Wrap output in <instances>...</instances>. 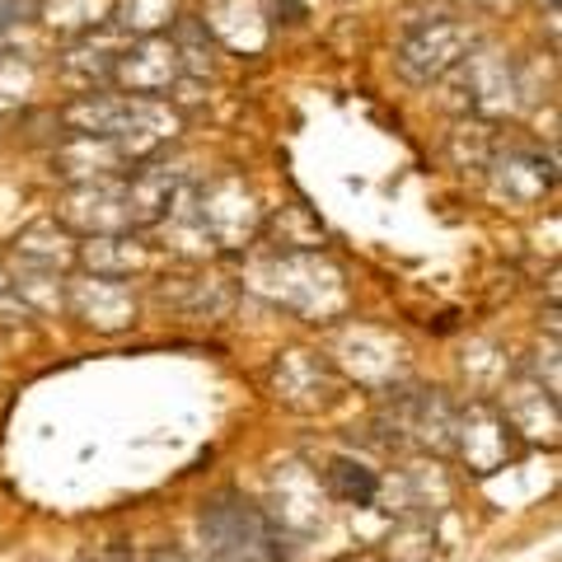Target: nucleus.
Instances as JSON below:
<instances>
[{"label": "nucleus", "instance_id": "1", "mask_svg": "<svg viewBox=\"0 0 562 562\" xmlns=\"http://www.w3.org/2000/svg\"><path fill=\"white\" fill-rule=\"evenodd\" d=\"M202 543L206 562H281L277 525L239 492H221L202 512Z\"/></svg>", "mask_w": 562, "mask_h": 562}, {"label": "nucleus", "instance_id": "2", "mask_svg": "<svg viewBox=\"0 0 562 562\" xmlns=\"http://www.w3.org/2000/svg\"><path fill=\"white\" fill-rule=\"evenodd\" d=\"M192 231L202 235L206 249H244L262 231V206L254 188L239 173H221L211 179L198 202H192Z\"/></svg>", "mask_w": 562, "mask_h": 562}, {"label": "nucleus", "instance_id": "3", "mask_svg": "<svg viewBox=\"0 0 562 562\" xmlns=\"http://www.w3.org/2000/svg\"><path fill=\"white\" fill-rule=\"evenodd\" d=\"M380 441L390 450L446 454L454 436V403L441 390H394L390 413L380 417Z\"/></svg>", "mask_w": 562, "mask_h": 562}, {"label": "nucleus", "instance_id": "4", "mask_svg": "<svg viewBox=\"0 0 562 562\" xmlns=\"http://www.w3.org/2000/svg\"><path fill=\"white\" fill-rule=\"evenodd\" d=\"M441 80H454L469 117H502L520 103V66L512 57H502L497 47L473 43Z\"/></svg>", "mask_w": 562, "mask_h": 562}, {"label": "nucleus", "instance_id": "5", "mask_svg": "<svg viewBox=\"0 0 562 562\" xmlns=\"http://www.w3.org/2000/svg\"><path fill=\"white\" fill-rule=\"evenodd\" d=\"M473 43H479V38H473V29L464 20H454V14H431V20L403 29L394 61L403 70V80L436 85Z\"/></svg>", "mask_w": 562, "mask_h": 562}, {"label": "nucleus", "instance_id": "6", "mask_svg": "<svg viewBox=\"0 0 562 562\" xmlns=\"http://www.w3.org/2000/svg\"><path fill=\"white\" fill-rule=\"evenodd\" d=\"M450 446L460 450V460L473 473H497V469L520 460L525 436L512 422V413H497L492 403H469V408H454Z\"/></svg>", "mask_w": 562, "mask_h": 562}, {"label": "nucleus", "instance_id": "7", "mask_svg": "<svg viewBox=\"0 0 562 562\" xmlns=\"http://www.w3.org/2000/svg\"><path fill=\"white\" fill-rule=\"evenodd\" d=\"M179 80H183V66H179V52H173L169 33L127 38L113 61V90L122 94H165Z\"/></svg>", "mask_w": 562, "mask_h": 562}, {"label": "nucleus", "instance_id": "8", "mask_svg": "<svg viewBox=\"0 0 562 562\" xmlns=\"http://www.w3.org/2000/svg\"><path fill=\"white\" fill-rule=\"evenodd\" d=\"M272 277L281 281L277 301L295 305L310 319H324V314L342 310V281L333 268H324L314 254H281V262H272Z\"/></svg>", "mask_w": 562, "mask_h": 562}, {"label": "nucleus", "instance_id": "9", "mask_svg": "<svg viewBox=\"0 0 562 562\" xmlns=\"http://www.w3.org/2000/svg\"><path fill=\"white\" fill-rule=\"evenodd\" d=\"M183 198V169L179 165H160V160H140L132 173L122 179V206H127V225L132 231H150L173 216V206Z\"/></svg>", "mask_w": 562, "mask_h": 562}, {"label": "nucleus", "instance_id": "10", "mask_svg": "<svg viewBox=\"0 0 562 562\" xmlns=\"http://www.w3.org/2000/svg\"><path fill=\"white\" fill-rule=\"evenodd\" d=\"M61 225L80 235H127V206H122V179H90V183H70L66 202H61ZM136 235V231H132Z\"/></svg>", "mask_w": 562, "mask_h": 562}, {"label": "nucleus", "instance_id": "11", "mask_svg": "<svg viewBox=\"0 0 562 562\" xmlns=\"http://www.w3.org/2000/svg\"><path fill=\"white\" fill-rule=\"evenodd\" d=\"M492 173V192L502 202H516V206H535L543 192L553 188V160L543 150L530 146H512V150H492V160L483 165Z\"/></svg>", "mask_w": 562, "mask_h": 562}, {"label": "nucleus", "instance_id": "12", "mask_svg": "<svg viewBox=\"0 0 562 562\" xmlns=\"http://www.w3.org/2000/svg\"><path fill=\"white\" fill-rule=\"evenodd\" d=\"M206 24V33L216 38V47L244 52V57H258L268 47V10L258 0H206V10L198 14Z\"/></svg>", "mask_w": 562, "mask_h": 562}, {"label": "nucleus", "instance_id": "13", "mask_svg": "<svg viewBox=\"0 0 562 562\" xmlns=\"http://www.w3.org/2000/svg\"><path fill=\"white\" fill-rule=\"evenodd\" d=\"M122 43H127V38H122L113 24L85 33V38H70V52H66V61H61L66 80L80 85V94L109 90V85H113V61H117Z\"/></svg>", "mask_w": 562, "mask_h": 562}, {"label": "nucleus", "instance_id": "14", "mask_svg": "<svg viewBox=\"0 0 562 562\" xmlns=\"http://www.w3.org/2000/svg\"><path fill=\"white\" fill-rule=\"evenodd\" d=\"M52 165H57V173L70 183H90V179H109V173L132 169L113 136H85V132H66L61 150L52 155Z\"/></svg>", "mask_w": 562, "mask_h": 562}, {"label": "nucleus", "instance_id": "15", "mask_svg": "<svg viewBox=\"0 0 562 562\" xmlns=\"http://www.w3.org/2000/svg\"><path fill=\"white\" fill-rule=\"evenodd\" d=\"M272 380H277V394L286 398L291 408H324V403H333V390H338V375H333L319 357H310V351L281 357Z\"/></svg>", "mask_w": 562, "mask_h": 562}, {"label": "nucleus", "instance_id": "16", "mask_svg": "<svg viewBox=\"0 0 562 562\" xmlns=\"http://www.w3.org/2000/svg\"><path fill=\"white\" fill-rule=\"evenodd\" d=\"M70 310L99 328H117L136 314V301H132V291L122 277H90V281H76V286H70Z\"/></svg>", "mask_w": 562, "mask_h": 562}, {"label": "nucleus", "instance_id": "17", "mask_svg": "<svg viewBox=\"0 0 562 562\" xmlns=\"http://www.w3.org/2000/svg\"><path fill=\"white\" fill-rule=\"evenodd\" d=\"M33 14H38L43 33H57V38H85V33L109 24L113 0H38Z\"/></svg>", "mask_w": 562, "mask_h": 562}, {"label": "nucleus", "instance_id": "18", "mask_svg": "<svg viewBox=\"0 0 562 562\" xmlns=\"http://www.w3.org/2000/svg\"><path fill=\"white\" fill-rule=\"evenodd\" d=\"M76 258L94 277H122L127 281L140 262H146V249H140V244L132 239V231H127V235H94L90 244H80Z\"/></svg>", "mask_w": 562, "mask_h": 562}, {"label": "nucleus", "instance_id": "19", "mask_svg": "<svg viewBox=\"0 0 562 562\" xmlns=\"http://www.w3.org/2000/svg\"><path fill=\"white\" fill-rule=\"evenodd\" d=\"M169 43L173 52H179V66H183V76L192 80H206L211 70H216V38L206 33V24L198 20V14H179V20L169 24Z\"/></svg>", "mask_w": 562, "mask_h": 562}, {"label": "nucleus", "instance_id": "20", "mask_svg": "<svg viewBox=\"0 0 562 562\" xmlns=\"http://www.w3.org/2000/svg\"><path fill=\"white\" fill-rule=\"evenodd\" d=\"M179 14V0H113L109 24L122 38H146V33H169Z\"/></svg>", "mask_w": 562, "mask_h": 562}, {"label": "nucleus", "instance_id": "21", "mask_svg": "<svg viewBox=\"0 0 562 562\" xmlns=\"http://www.w3.org/2000/svg\"><path fill=\"white\" fill-rule=\"evenodd\" d=\"M324 492L342 506H371L380 497V473L366 469L361 460H333L324 469Z\"/></svg>", "mask_w": 562, "mask_h": 562}, {"label": "nucleus", "instance_id": "22", "mask_svg": "<svg viewBox=\"0 0 562 562\" xmlns=\"http://www.w3.org/2000/svg\"><path fill=\"white\" fill-rule=\"evenodd\" d=\"M492 150H497V132H492L487 117H464L460 127L450 132V155H454V165L483 169V165L492 160Z\"/></svg>", "mask_w": 562, "mask_h": 562}, {"label": "nucleus", "instance_id": "23", "mask_svg": "<svg viewBox=\"0 0 562 562\" xmlns=\"http://www.w3.org/2000/svg\"><path fill=\"white\" fill-rule=\"evenodd\" d=\"M29 94V57H14V52H0V109L20 103Z\"/></svg>", "mask_w": 562, "mask_h": 562}, {"label": "nucleus", "instance_id": "24", "mask_svg": "<svg viewBox=\"0 0 562 562\" xmlns=\"http://www.w3.org/2000/svg\"><path fill=\"white\" fill-rule=\"evenodd\" d=\"M150 562H192V558H188V553H179V549H160Z\"/></svg>", "mask_w": 562, "mask_h": 562}, {"label": "nucleus", "instance_id": "25", "mask_svg": "<svg viewBox=\"0 0 562 562\" xmlns=\"http://www.w3.org/2000/svg\"><path fill=\"white\" fill-rule=\"evenodd\" d=\"M464 5H497V0H464Z\"/></svg>", "mask_w": 562, "mask_h": 562}]
</instances>
